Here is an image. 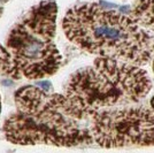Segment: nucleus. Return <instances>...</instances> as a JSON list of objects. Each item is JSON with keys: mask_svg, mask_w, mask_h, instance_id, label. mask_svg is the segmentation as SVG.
<instances>
[{"mask_svg": "<svg viewBox=\"0 0 154 153\" xmlns=\"http://www.w3.org/2000/svg\"><path fill=\"white\" fill-rule=\"evenodd\" d=\"M16 112L2 126L6 139L17 145L72 147L90 145L91 117L64 96L33 85L15 92Z\"/></svg>", "mask_w": 154, "mask_h": 153, "instance_id": "1", "label": "nucleus"}, {"mask_svg": "<svg viewBox=\"0 0 154 153\" xmlns=\"http://www.w3.org/2000/svg\"><path fill=\"white\" fill-rule=\"evenodd\" d=\"M66 37L97 58H109L145 66L154 59V36L130 15L107 9L97 2L70 8L63 17Z\"/></svg>", "mask_w": 154, "mask_h": 153, "instance_id": "2", "label": "nucleus"}, {"mask_svg": "<svg viewBox=\"0 0 154 153\" xmlns=\"http://www.w3.org/2000/svg\"><path fill=\"white\" fill-rule=\"evenodd\" d=\"M58 6L45 0L33 6L0 44V74L12 80H40L54 75L62 57L54 36Z\"/></svg>", "mask_w": 154, "mask_h": 153, "instance_id": "3", "label": "nucleus"}, {"mask_svg": "<svg viewBox=\"0 0 154 153\" xmlns=\"http://www.w3.org/2000/svg\"><path fill=\"white\" fill-rule=\"evenodd\" d=\"M151 88V78L140 66L96 58L91 66L71 75L63 95L92 117L101 109L138 104L146 98Z\"/></svg>", "mask_w": 154, "mask_h": 153, "instance_id": "4", "label": "nucleus"}, {"mask_svg": "<svg viewBox=\"0 0 154 153\" xmlns=\"http://www.w3.org/2000/svg\"><path fill=\"white\" fill-rule=\"evenodd\" d=\"M93 142L105 148L154 145V111L144 106L101 109L91 119Z\"/></svg>", "mask_w": 154, "mask_h": 153, "instance_id": "5", "label": "nucleus"}, {"mask_svg": "<svg viewBox=\"0 0 154 153\" xmlns=\"http://www.w3.org/2000/svg\"><path fill=\"white\" fill-rule=\"evenodd\" d=\"M130 16L145 30L154 32V0H135Z\"/></svg>", "mask_w": 154, "mask_h": 153, "instance_id": "6", "label": "nucleus"}, {"mask_svg": "<svg viewBox=\"0 0 154 153\" xmlns=\"http://www.w3.org/2000/svg\"><path fill=\"white\" fill-rule=\"evenodd\" d=\"M151 108L154 111V96L151 98Z\"/></svg>", "mask_w": 154, "mask_h": 153, "instance_id": "7", "label": "nucleus"}, {"mask_svg": "<svg viewBox=\"0 0 154 153\" xmlns=\"http://www.w3.org/2000/svg\"><path fill=\"white\" fill-rule=\"evenodd\" d=\"M152 69H153V71H154V59H153V61H152Z\"/></svg>", "mask_w": 154, "mask_h": 153, "instance_id": "8", "label": "nucleus"}, {"mask_svg": "<svg viewBox=\"0 0 154 153\" xmlns=\"http://www.w3.org/2000/svg\"><path fill=\"white\" fill-rule=\"evenodd\" d=\"M0 112H1V100H0Z\"/></svg>", "mask_w": 154, "mask_h": 153, "instance_id": "9", "label": "nucleus"}]
</instances>
